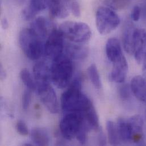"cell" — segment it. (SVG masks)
<instances>
[{"label":"cell","instance_id":"obj_34","mask_svg":"<svg viewBox=\"0 0 146 146\" xmlns=\"http://www.w3.org/2000/svg\"><path fill=\"white\" fill-rule=\"evenodd\" d=\"M1 26L2 27V29H6L8 27H9V23H8V21H7L6 19H3L1 21Z\"/></svg>","mask_w":146,"mask_h":146},{"label":"cell","instance_id":"obj_23","mask_svg":"<svg viewBox=\"0 0 146 146\" xmlns=\"http://www.w3.org/2000/svg\"><path fill=\"white\" fill-rule=\"evenodd\" d=\"M106 130L109 143L112 146H118L120 144V137L117 125L111 121L106 122Z\"/></svg>","mask_w":146,"mask_h":146},{"label":"cell","instance_id":"obj_30","mask_svg":"<svg viewBox=\"0 0 146 146\" xmlns=\"http://www.w3.org/2000/svg\"><path fill=\"white\" fill-rule=\"evenodd\" d=\"M142 11V9L139 5L135 6L133 7L131 11V19L135 22L138 21L141 18Z\"/></svg>","mask_w":146,"mask_h":146},{"label":"cell","instance_id":"obj_36","mask_svg":"<svg viewBox=\"0 0 146 146\" xmlns=\"http://www.w3.org/2000/svg\"><path fill=\"white\" fill-rule=\"evenodd\" d=\"M68 1H69V2H70L71 0H68Z\"/></svg>","mask_w":146,"mask_h":146},{"label":"cell","instance_id":"obj_6","mask_svg":"<svg viewBox=\"0 0 146 146\" xmlns=\"http://www.w3.org/2000/svg\"><path fill=\"white\" fill-rule=\"evenodd\" d=\"M85 123L81 113H68L60 122L59 127L61 134L66 139L71 141L76 138Z\"/></svg>","mask_w":146,"mask_h":146},{"label":"cell","instance_id":"obj_18","mask_svg":"<svg viewBox=\"0 0 146 146\" xmlns=\"http://www.w3.org/2000/svg\"><path fill=\"white\" fill-rule=\"evenodd\" d=\"M64 48L66 49V54L72 60H82L85 59L88 55V49L78 43H68Z\"/></svg>","mask_w":146,"mask_h":146},{"label":"cell","instance_id":"obj_15","mask_svg":"<svg viewBox=\"0 0 146 146\" xmlns=\"http://www.w3.org/2000/svg\"><path fill=\"white\" fill-rule=\"evenodd\" d=\"M48 0H30L29 6L23 10V18L27 21L33 19L48 6Z\"/></svg>","mask_w":146,"mask_h":146},{"label":"cell","instance_id":"obj_33","mask_svg":"<svg viewBox=\"0 0 146 146\" xmlns=\"http://www.w3.org/2000/svg\"><path fill=\"white\" fill-rule=\"evenodd\" d=\"M142 63H143V73L144 74V76L146 77V51L145 56L143 57Z\"/></svg>","mask_w":146,"mask_h":146},{"label":"cell","instance_id":"obj_19","mask_svg":"<svg viewBox=\"0 0 146 146\" xmlns=\"http://www.w3.org/2000/svg\"><path fill=\"white\" fill-rule=\"evenodd\" d=\"M135 29L130 22L125 23L122 35L123 45L125 51L129 54H133V39Z\"/></svg>","mask_w":146,"mask_h":146},{"label":"cell","instance_id":"obj_8","mask_svg":"<svg viewBox=\"0 0 146 146\" xmlns=\"http://www.w3.org/2000/svg\"><path fill=\"white\" fill-rule=\"evenodd\" d=\"M36 90L42 102L47 109L52 114H56L59 109L58 97L50 83L37 85Z\"/></svg>","mask_w":146,"mask_h":146},{"label":"cell","instance_id":"obj_1","mask_svg":"<svg viewBox=\"0 0 146 146\" xmlns=\"http://www.w3.org/2000/svg\"><path fill=\"white\" fill-rule=\"evenodd\" d=\"M81 77H76L71 86L62 94L61 105L62 109L67 113H82L93 105L90 100L81 91Z\"/></svg>","mask_w":146,"mask_h":146},{"label":"cell","instance_id":"obj_32","mask_svg":"<svg viewBox=\"0 0 146 146\" xmlns=\"http://www.w3.org/2000/svg\"><path fill=\"white\" fill-rule=\"evenodd\" d=\"M98 141L100 146H105L106 145V138L105 134L101 130H99V134L98 135Z\"/></svg>","mask_w":146,"mask_h":146},{"label":"cell","instance_id":"obj_24","mask_svg":"<svg viewBox=\"0 0 146 146\" xmlns=\"http://www.w3.org/2000/svg\"><path fill=\"white\" fill-rule=\"evenodd\" d=\"M20 78L27 89L31 91L36 90L37 85L35 78L28 70H22L20 72Z\"/></svg>","mask_w":146,"mask_h":146},{"label":"cell","instance_id":"obj_35","mask_svg":"<svg viewBox=\"0 0 146 146\" xmlns=\"http://www.w3.org/2000/svg\"><path fill=\"white\" fill-rule=\"evenodd\" d=\"M143 12H144L145 17L146 18V3L145 4V5L144 6V7H143Z\"/></svg>","mask_w":146,"mask_h":146},{"label":"cell","instance_id":"obj_10","mask_svg":"<svg viewBox=\"0 0 146 146\" xmlns=\"http://www.w3.org/2000/svg\"><path fill=\"white\" fill-rule=\"evenodd\" d=\"M30 29L38 37L44 40L55 28L48 19L44 17H38L33 20Z\"/></svg>","mask_w":146,"mask_h":146},{"label":"cell","instance_id":"obj_27","mask_svg":"<svg viewBox=\"0 0 146 146\" xmlns=\"http://www.w3.org/2000/svg\"><path fill=\"white\" fill-rule=\"evenodd\" d=\"M31 100V90L26 89L23 93L22 97V109L26 111L29 108Z\"/></svg>","mask_w":146,"mask_h":146},{"label":"cell","instance_id":"obj_5","mask_svg":"<svg viewBox=\"0 0 146 146\" xmlns=\"http://www.w3.org/2000/svg\"><path fill=\"white\" fill-rule=\"evenodd\" d=\"M119 23V17L113 9L107 6L98 8L96 14V24L100 34H109L118 26Z\"/></svg>","mask_w":146,"mask_h":146},{"label":"cell","instance_id":"obj_2","mask_svg":"<svg viewBox=\"0 0 146 146\" xmlns=\"http://www.w3.org/2000/svg\"><path fill=\"white\" fill-rule=\"evenodd\" d=\"M73 72L72 60L62 54L52 60L51 66V77L54 84L58 88H64L70 82Z\"/></svg>","mask_w":146,"mask_h":146},{"label":"cell","instance_id":"obj_21","mask_svg":"<svg viewBox=\"0 0 146 146\" xmlns=\"http://www.w3.org/2000/svg\"><path fill=\"white\" fill-rule=\"evenodd\" d=\"M82 114L86 124L90 130H94L96 131H99L101 129L100 127L98 117L93 105Z\"/></svg>","mask_w":146,"mask_h":146},{"label":"cell","instance_id":"obj_22","mask_svg":"<svg viewBox=\"0 0 146 146\" xmlns=\"http://www.w3.org/2000/svg\"><path fill=\"white\" fill-rule=\"evenodd\" d=\"M31 139L37 146H48L50 143V136L47 131L42 128H35L31 131Z\"/></svg>","mask_w":146,"mask_h":146},{"label":"cell","instance_id":"obj_7","mask_svg":"<svg viewBox=\"0 0 146 146\" xmlns=\"http://www.w3.org/2000/svg\"><path fill=\"white\" fill-rule=\"evenodd\" d=\"M64 38L60 30L55 28L46 39L44 54L52 60L62 54L65 47Z\"/></svg>","mask_w":146,"mask_h":146},{"label":"cell","instance_id":"obj_16","mask_svg":"<svg viewBox=\"0 0 146 146\" xmlns=\"http://www.w3.org/2000/svg\"><path fill=\"white\" fill-rule=\"evenodd\" d=\"M130 88L136 98L146 104V77L141 76L134 77L131 81Z\"/></svg>","mask_w":146,"mask_h":146},{"label":"cell","instance_id":"obj_20","mask_svg":"<svg viewBox=\"0 0 146 146\" xmlns=\"http://www.w3.org/2000/svg\"><path fill=\"white\" fill-rule=\"evenodd\" d=\"M117 127L121 141L126 143L133 142V131L128 119L119 118L117 121Z\"/></svg>","mask_w":146,"mask_h":146},{"label":"cell","instance_id":"obj_13","mask_svg":"<svg viewBox=\"0 0 146 146\" xmlns=\"http://www.w3.org/2000/svg\"><path fill=\"white\" fill-rule=\"evenodd\" d=\"M33 74L36 85L50 83L51 77V66L45 61H40L34 66Z\"/></svg>","mask_w":146,"mask_h":146},{"label":"cell","instance_id":"obj_4","mask_svg":"<svg viewBox=\"0 0 146 146\" xmlns=\"http://www.w3.org/2000/svg\"><path fill=\"white\" fill-rule=\"evenodd\" d=\"M64 38L75 43H84L91 38L92 31L85 23L76 21H66L59 27Z\"/></svg>","mask_w":146,"mask_h":146},{"label":"cell","instance_id":"obj_26","mask_svg":"<svg viewBox=\"0 0 146 146\" xmlns=\"http://www.w3.org/2000/svg\"><path fill=\"white\" fill-rule=\"evenodd\" d=\"M131 0H102L104 3L113 10L125 9Z\"/></svg>","mask_w":146,"mask_h":146},{"label":"cell","instance_id":"obj_14","mask_svg":"<svg viewBox=\"0 0 146 146\" xmlns=\"http://www.w3.org/2000/svg\"><path fill=\"white\" fill-rule=\"evenodd\" d=\"M113 67L110 74L111 80L117 83L123 82L128 72V63L125 57L119 62L113 64Z\"/></svg>","mask_w":146,"mask_h":146},{"label":"cell","instance_id":"obj_28","mask_svg":"<svg viewBox=\"0 0 146 146\" xmlns=\"http://www.w3.org/2000/svg\"><path fill=\"white\" fill-rule=\"evenodd\" d=\"M131 88L127 84L121 86L119 88V96L123 101H128L131 98Z\"/></svg>","mask_w":146,"mask_h":146},{"label":"cell","instance_id":"obj_9","mask_svg":"<svg viewBox=\"0 0 146 146\" xmlns=\"http://www.w3.org/2000/svg\"><path fill=\"white\" fill-rule=\"evenodd\" d=\"M146 51V31L143 29H135L133 39V54L138 63H142Z\"/></svg>","mask_w":146,"mask_h":146},{"label":"cell","instance_id":"obj_29","mask_svg":"<svg viewBox=\"0 0 146 146\" xmlns=\"http://www.w3.org/2000/svg\"><path fill=\"white\" fill-rule=\"evenodd\" d=\"M17 132L22 136H26L29 134V130L25 122L22 120H19L16 124Z\"/></svg>","mask_w":146,"mask_h":146},{"label":"cell","instance_id":"obj_12","mask_svg":"<svg viewBox=\"0 0 146 146\" xmlns=\"http://www.w3.org/2000/svg\"><path fill=\"white\" fill-rule=\"evenodd\" d=\"M106 54L109 60L113 64L125 58L119 41L115 38H109L106 44Z\"/></svg>","mask_w":146,"mask_h":146},{"label":"cell","instance_id":"obj_31","mask_svg":"<svg viewBox=\"0 0 146 146\" xmlns=\"http://www.w3.org/2000/svg\"><path fill=\"white\" fill-rule=\"evenodd\" d=\"M70 10L72 13L73 15L75 17H80L81 15V10H80V6L78 4V3L75 1L73 0L71 3L70 5Z\"/></svg>","mask_w":146,"mask_h":146},{"label":"cell","instance_id":"obj_17","mask_svg":"<svg viewBox=\"0 0 146 146\" xmlns=\"http://www.w3.org/2000/svg\"><path fill=\"white\" fill-rule=\"evenodd\" d=\"M133 131V142L139 143L143 140L144 121L139 115H135L128 119Z\"/></svg>","mask_w":146,"mask_h":146},{"label":"cell","instance_id":"obj_11","mask_svg":"<svg viewBox=\"0 0 146 146\" xmlns=\"http://www.w3.org/2000/svg\"><path fill=\"white\" fill-rule=\"evenodd\" d=\"M48 7L52 17L63 19L69 15L70 7L68 0H48Z\"/></svg>","mask_w":146,"mask_h":146},{"label":"cell","instance_id":"obj_3","mask_svg":"<svg viewBox=\"0 0 146 146\" xmlns=\"http://www.w3.org/2000/svg\"><path fill=\"white\" fill-rule=\"evenodd\" d=\"M30 28L23 29L19 36V43L25 55L30 60H36L44 54V43Z\"/></svg>","mask_w":146,"mask_h":146},{"label":"cell","instance_id":"obj_25","mask_svg":"<svg viewBox=\"0 0 146 146\" xmlns=\"http://www.w3.org/2000/svg\"><path fill=\"white\" fill-rule=\"evenodd\" d=\"M88 74L89 79L96 89H100L102 86L100 76L95 64H91L88 68Z\"/></svg>","mask_w":146,"mask_h":146}]
</instances>
